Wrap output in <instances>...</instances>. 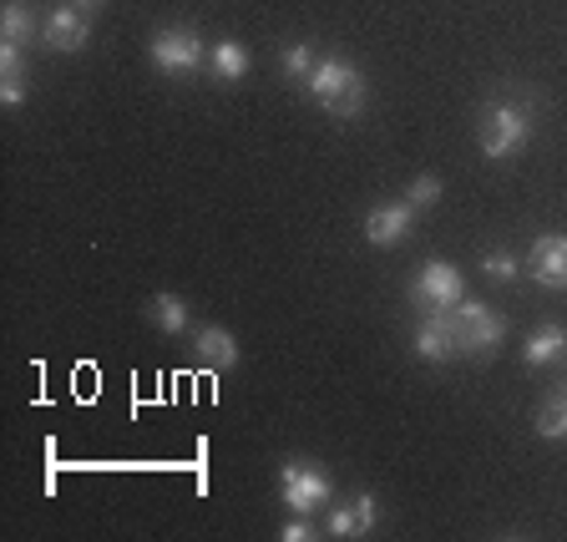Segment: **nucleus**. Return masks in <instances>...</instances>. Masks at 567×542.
I'll use <instances>...</instances> for the list:
<instances>
[{
    "label": "nucleus",
    "instance_id": "11",
    "mask_svg": "<svg viewBox=\"0 0 567 542\" xmlns=\"http://www.w3.org/2000/svg\"><path fill=\"white\" fill-rule=\"evenodd\" d=\"M375 518H380L375 497H370V492H360V497H354V502H344V508H334V518H330V538H365V532L375 528Z\"/></svg>",
    "mask_w": 567,
    "mask_h": 542
},
{
    "label": "nucleus",
    "instance_id": "19",
    "mask_svg": "<svg viewBox=\"0 0 567 542\" xmlns=\"http://www.w3.org/2000/svg\"><path fill=\"white\" fill-rule=\"evenodd\" d=\"M0 86H21V41H0Z\"/></svg>",
    "mask_w": 567,
    "mask_h": 542
},
{
    "label": "nucleus",
    "instance_id": "14",
    "mask_svg": "<svg viewBox=\"0 0 567 542\" xmlns=\"http://www.w3.org/2000/svg\"><path fill=\"white\" fill-rule=\"evenodd\" d=\"M537 437H547V441L567 437V386L553 390V396L537 406Z\"/></svg>",
    "mask_w": 567,
    "mask_h": 542
},
{
    "label": "nucleus",
    "instance_id": "8",
    "mask_svg": "<svg viewBox=\"0 0 567 542\" xmlns=\"http://www.w3.org/2000/svg\"><path fill=\"white\" fill-rule=\"evenodd\" d=\"M411 224H415L411 198L380 203V208H370V218H365V238H370L375 248H390V244H401V238L411 234Z\"/></svg>",
    "mask_w": 567,
    "mask_h": 542
},
{
    "label": "nucleus",
    "instance_id": "16",
    "mask_svg": "<svg viewBox=\"0 0 567 542\" xmlns=\"http://www.w3.org/2000/svg\"><path fill=\"white\" fill-rule=\"evenodd\" d=\"M153 319H157V330L183 335V330H188V305H183L177 295H157L153 299Z\"/></svg>",
    "mask_w": 567,
    "mask_h": 542
},
{
    "label": "nucleus",
    "instance_id": "17",
    "mask_svg": "<svg viewBox=\"0 0 567 542\" xmlns=\"http://www.w3.org/2000/svg\"><path fill=\"white\" fill-rule=\"evenodd\" d=\"M31 25H35L31 6H25V0H6V11H0V35H6V41H25Z\"/></svg>",
    "mask_w": 567,
    "mask_h": 542
},
{
    "label": "nucleus",
    "instance_id": "10",
    "mask_svg": "<svg viewBox=\"0 0 567 542\" xmlns=\"http://www.w3.org/2000/svg\"><path fill=\"white\" fill-rule=\"evenodd\" d=\"M193 355L213 370H228V366H238V340L224 330V325H203V330L193 335Z\"/></svg>",
    "mask_w": 567,
    "mask_h": 542
},
{
    "label": "nucleus",
    "instance_id": "20",
    "mask_svg": "<svg viewBox=\"0 0 567 542\" xmlns=\"http://www.w3.org/2000/svg\"><path fill=\"white\" fill-rule=\"evenodd\" d=\"M405 198H411V208H415V213H421V208H431V203L441 198V177H431V173H425V177H415V183H411V193H405Z\"/></svg>",
    "mask_w": 567,
    "mask_h": 542
},
{
    "label": "nucleus",
    "instance_id": "12",
    "mask_svg": "<svg viewBox=\"0 0 567 542\" xmlns=\"http://www.w3.org/2000/svg\"><path fill=\"white\" fill-rule=\"evenodd\" d=\"M415 355H421V360H451V355H456L446 315H425L421 319V330H415Z\"/></svg>",
    "mask_w": 567,
    "mask_h": 542
},
{
    "label": "nucleus",
    "instance_id": "4",
    "mask_svg": "<svg viewBox=\"0 0 567 542\" xmlns=\"http://www.w3.org/2000/svg\"><path fill=\"white\" fill-rule=\"evenodd\" d=\"M147 57H153V67L167 71V76H198V71L213 61V51L198 31L173 25V31H157L153 41H147Z\"/></svg>",
    "mask_w": 567,
    "mask_h": 542
},
{
    "label": "nucleus",
    "instance_id": "5",
    "mask_svg": "<svg viewBox=\"0 0 567 542\" xmlns=\"http://www.w3.org/2000/svg\"><path fill=\"white\" fill-rule=\"evenodd\" d=\"M461 299H466V284H461L456 264H446V259H431L411 279V305L421 309V315H451Z\"/></svg>",
    "mask_w": 567,
    "mask_h": 542
},
{
    "label": "nucleus",
    "instance_id": "21",
    "mask_svg": "<svg viewBox=\"0 0 567 542\" xmlns=\"http://www.w3.org/2000/svg\"><path fill=\"white\" fill-rule=\"evenodd\" d=\"M517 269H522V264L512 259V254H502V248L482 259V274H492V279H517Z\"/></svg>",
    "mask_w": 567,
    "mask_h": 542
},
{
    "label": "nucleus",
    "instance_id": "7",
    "mask_svg": "<svg viewBox=\"0 0 567 542\" xmlns=\"http://www.w3.org/2000/svg\"><path fill=\"white\" fill-rule=\"evenodd\" d=\"M532 279L547 284V289H567V234H543L532 244V259H527Z\"/></svg>",
    "mask_w": 567,
    "mask_h": 542
},
{
    "label": "nucleus",
    "instance_id": "2",
    "mask_svg": "<svg viewBox=\"0 0 567 542\" xmlns=\"http://www.w3.org/2000/svg\"><path fill=\"white\" fill-rule=\"evenodd\" d=\"M532 137V112L522 102H492L482 112V127H476V142H482V153L492 157V163H502V157L522 153Z\"/></svg>",
    "mask_w": 567,
    "mask_h": 542
},
{
    "label": "nucleus",
    "instance_id": "18",
    "mask_svg": "<svg viewBox=\"0 0 567 542\" xmlns=\"http://www.w3.org/2000/svg\"><path fill=\"white\" fill-rule=\"evenodd\" d=\"M315 47H305V41H299V47H289L284 51V71H289V76H295V82H305L309 71H315Z\"/></svg>",
    "mask_w": 567,
    "mask_h": 542
},
{
    "label": "nucleus",
    "instance_id": "13",
    "mask_svg": "<svg viewBox=\"0 0 567 542\" xmlns=\"http://www.w3.org/2000/svg\"><path fill=\"white\" fill-rule=\"evenodd\" d=\"M522 355H527V366H553L557 355H567V330L563 325H543V330L527 340Z\"/></svg>",
    "mask_w": 567,
    "mask_h": 542
},
{
    "label": "nucleus",
    "instance_id": "15",
    "mask_svg": "<svg viewBox=\"0 0 567 542\" xmlns=\"http://www.w3.org/2000/svg\"><path fill=\"white\" fill-rule=\"evenodd\" d=\"M213 71H218V82H238L248 71V51L238 41H218L213 47Z\"/></svg>",
    "mask_w": 567,
    "mask_h": 542
},
{
    "label": "nucleus",
    "instance_id": "6",
    "mask_svg": "<svg viewBox=\"0 0 567 542\" xmlns=\"http://www.w3.org/2000/svg\"><path fill=\"white\" fill-rule=\"evenodd\" d=\"M330 477L319 472V467H309V461H284L279 467V497L289 512H315L330 502Z\"/></svg>",
    "mask_w": 567,
    "mask_h": 542
},
{
    "label": "nucleus",
    "instance_id": "9",
    "mask_svg": "<svg viewBox=\"0 0 567 542\" xmlns=\"http://www.w3.org/2000/svg\"><path fill=\"white\" fill-rule=\"evenodd\" d=\"M47 47L51 51H76V47H86L92 41V21H86V11L82 6H56V11L47 16Z\"/></svg>",
    "mask_w": 567,
    "mask_h": 542
},
{
    "label": "nucleus",
    "instance_id": "3",
    "mask_svg": "<svg viewBox=\"0 0 567 542\" xmlns=\"http://www.w3.org/2000/svg\"><path fill=\"white\" fill-rule=\"evenodd\" d=\"M446 325H451V340H456V355L496 350L502 335H507V319L496 315L492 305H482V299H461V305L446 315Z\"/></svg>",
    "mask_w": 567,
    "mask_h": 542
},
{
    "label": "nucleus",
    "instance_id": "1",
    "mask_svg": "<svg viewBox=\"0 0 567 542\" xmlns=\"http://www.w3.org/2000/svg\"><path fill=\"white\" fill-rule=\"evenodd\" d=\"M305 86L330 117H354V112L365 106V76L340 57H319L315 71L305 76Z\"/></svg>",
    "mask_w": 567,
    "mask_h": 542
},
{
    "label": "nucleus",
    "instance_id": "22",
    "mask_svg": "<svg viewBox=\"0 0 567 542\" xmlns=\"http://www.w3.org/2000/svg\"><path fill=\"white\" fill-rule=\"evenodd\" d=\"M279 538H284V542H305V538H315V528H309V522H305V512H299V522H284V528H279Z\"/></svg>",
    "mask_w": 567,
    "mask_h": 542
},
{
    "label": "nucleus",
    "instance_id": "23",
    "mask_svg": "<svg viewBox=\"0 0 567 542\" xmlns=\"http://www.w3.org/2000/svg\"><path fill=\"white\" fill-rule=\"evenodd\" d=\"M66 6H82V11H96V6H106V0H66Z\"/></svg>",
    "mask_w": 567,
    "mask_h": 542
}]
</instances>
